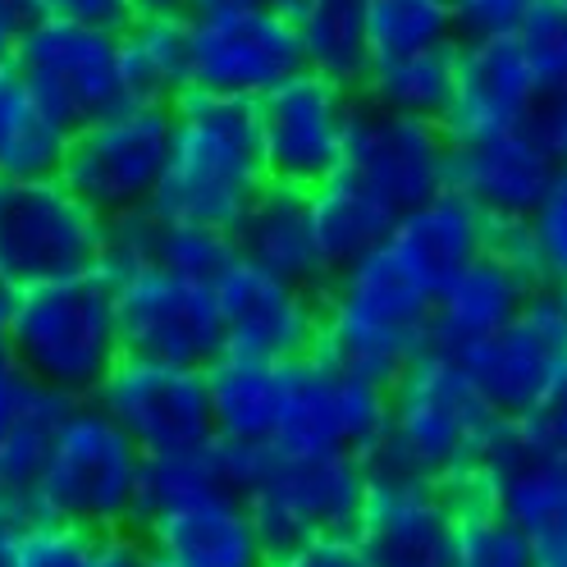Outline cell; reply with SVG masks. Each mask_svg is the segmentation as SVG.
<instances>
[{
    "label": "cell",
    "instance_id": "cell-45",
    "mask_svg": "<svg viewBox=\"0 0 567 567\" xmlns=\"http://www.w3.org/2000/svg\"><path fill=\"white\" fill-rule=\"evenodd\" d=\"M92 567H152V549L137 530H111L96 540Z\"/></svg>",
    "mask_w": 567,
    "mask_h": 567
},
{
    "label": "cell",
    "instance_id": "cell-2",
    "mask_svg": "<svg viewBox=\"0 0 567 567\" xmlns=\"http://www.w3.org/2000/svg\"><path fill=\"white\" fill-rule=\"evenodd\" d=\"M421 348H431V293L384 243L326 279L311 348L321 362L389 384Z\"/></svg>",
    "mask_w": 567,
    "mask_h": 567
},
{
    "label": "cell",
    "instance_id": "cell-36",
    "mask_svg": "<svg viewBox=\"0 0 567 567\" xmlns=\"http://www.w3.org/2000/svg\"><path fill=\"white\" fill-rule=\"evenodd\" d=\"M234 257H238V247H234V234L225 229H206L193 220H165V216L152 220V261L174 275L210 284Z\"/></svg>",
    "mask_w": 567,
    "mask_h": 567
},
{
    "label": "cell",
    "instance_id": "cell-16",
    "mask_svg": "<svg viewBox=\"0 0 567 567\" xmlns=\"http://www.w3.org/2000/svg\"><path fill=\"white\" fill-rule=\"evenodd\" d=\"M92 403L111 416L142 453L193 449L216 435L210 431L202 367L120 352V362L96 384Z\"/></svg>",
    "mask_w": 567,
    "mask_h": 567
},
{
    "label": "cell",
    "instance_id": "cell-8",
    "mask_svg": "<svg viewBox=\"0 0 567 567\" xmlns=\"http://www.w3.org/2000/svg\"><path fill=\"white\" fill-rule=\"evenodd\" d=\"M105 220L55 174H0V275L14 289L101 266Z\"/></svg>",
    "mask_w": 567,
    "mask_h": 567
},
{
    "label": "cell",
    "instance_id": "cell-52",
    "mask_svg": "<svg viewBox=\"0 0 567 567\" xmlns=\"http://www.w3.org/2000/svg\"><path fill=\"white\" fill-rule=\"evenodd\" d=\"M252 6H270V10H289L293 0H252Z\"/></svg>",
    "mask_w": 567,
    "mask_h": 567
},
{
    "label": "cell",
    "instance_id": "cell-47",
    "mask_svg": "<svg viewBox=\"0 0 567 567\" xmlns=\"http://www.w3.org/2000/svg\"><path fill=\"white\" fill-rule=\"evenodd\" d=\"M28 375L19 371V362L6 352V343H0V435H6V425H10V416L19 412V403H23V394H28Z\"/></svg>",
    "mask_w": 567,
    "mask_h": 567
},
{
    "label": "cell",
    "instance_id": "cell-14",
    "mask_svg": "<svg viewBox=\"0 0 567 567\" xmlns=\"http://www.w3.org/2000/svg\"><path fill=\"white\" fill-rule=\"evenodd\" d=\"M115 316L124 352L156 362L206 367L225 348L210 284L174 275L156 261L115 270Z\"/></svg>",
    "mask_w": 567,
    "mask_h": 567
},
{
    "label": "cell",
    "instance_id": "cell-13",
    "mask_svg": "<svg viewBox=\"0 0 567 567\" xmlns=\"http://www.w3.org/2000/svg\"><path fill=\"white\" fill-rule=\"evenodd\" d=\"M549 284L530 257V243L522 220H489L485 252L457 270L444 289L431 298V348L440 352H463L508 326L513 316L545 293Z\"/></svg>",
    "mask_w": 567,
    "mask_h": 567
},
{
    "label": "cell",
    "instance_id": "cell-38",
    "mask_svg": "<svg viewBox=\"0 0 567 567\" xmlns=\"http://www.w3.org/2000/svg\"><path fill=\"white\" fill-rule=\"evenodd\" d=\"M522 229H526L530 257H536L549 289L567 284V165H558V174L540 193V202L530 206V216L522 220Z\"/></svg>",
    "mask_w": 567,
    "mask_h": 567
},
{
    "label": "cell",
    "instance_id": "cell-54",
    "mask_svg": "<svg viewBox=\"0 0 567 567\" xmlns=\"http://www.w3.org/2000/svg\"><path fill=\"white\" fill-rule=\"evenodd\" d=\"M549 567H567V563H549Z\"/></svg>",
    "mask_w": 567,
    "mask_h": 567
},
{
    "label": "cell",
    "instance_id": "cell-17",
    "mask_svg": "<svg viewBox=\"0 0 567 567\" xmlns=\"http://www.w3.org/2000/svg\"><path fill=\"white\" fill-rule=\"evenodd\" d=\"M225 348L266 362H298L321 339V289L284 279L247 257H234L210 279Z\"/></svg>",
    "mask_w": 567,
    "mask_h": 567
},
{
    "label": "cell",
    "instance_id": "cell-28",
    "mask_svg": "<svg viewBox=\"0 0 567 567\" xmlns=\"http://www.w3.org/2000/svg\"><path fill=\"white\" fill-rule=\"evenodd\" d=\"M453 69H457V42L371 60L358 83V101L440 124L449 111V96H453Z\"/></svg>",
    "mask_w": 567,
    "mask_h": 567
},
{
    "label": "cell",
    "instance_id": "cell-27",
    "mask_svg": "<svg viewBox=\"0 0 567 567\" xmlns=\"http://www.w3.org/2000/svg\"><path fill=\"white\" fill-rule=\"evenodd\" d=\"M115 42L128 101L174 105L188 92V14H128Z\"/></svg>",
    "mask_w": 567,
    "mask_h": 567
},
{
    "label": "cell",
    "instance_id": "cell-11",
    "mask_svg": "<svg viewBox=\"0 0 567 567\" xmlns=\"http://www.w3.org/2000/svg\"><path fill=\"white\" fill-rule=\"evenodd\" d=\"M358 111V92L316 69H298L266 96H257V133L266 179L311 193L339 174L348 124Z\"/></svg>",
    "mask_w": 567,
    "mask_h": 567
},
{
    "label": "cell",
    "instance_id": "cell-48",
    "mask_svg": "<svg viewBox=\"0 0 567 567\" xmlns=\"http://www.w3.org/2000/svg\"><path fill=\"white\" fill-rule=\"evenodd\" d=\"M38 19L32 14V0H0V64H10L14 47H19V32Z\"/></svg>",
    "mask_w": 567,
    "mask_h": 567
},
{
    "label": "cell",
    "instance_id": "cell-5",
    "mask_svg": "<svg viewBox=\"0 0 567 567\" xmlns=\"http://www.w3.org/2000/svg\"><path fill=\"white\" fill-rule=\"evenodd\" d=\"M142 453L92 399H74L28 489L32 513L87 526L96 536L137 530Z\"/></svg>",
    "mask_w": 567,
    "mask_h": 567
},
{
    "label": "cell",
    "instance_id": "cell-53",
    "mask_svg": "<svg viewBox=\"0 0 567 567\" xmlns=\"http://www.w3.org/2000/svg\"><path fill=\"white\" fill-rule=\"evenodd\" d=\"M152 567H174V563H165V558H156V554H152Z\"/></svg>",
    "mask_w": 567,
    "mask_h": 567
},
{
    "label": "cell",
    "instance_id": "cell-20",
    "mask_svg": "<svg viewBox=\"0 0 567 567\" xmlns=\"http://www.w3.org/2000/svg\"><path fill=\"white\" fill-rule=\"evenodd\" d=\"M554 174L558 161L536 133V124H517L485 137L449 142L444 188L463 193L485 220H526Z\"/></svg>",
    "mask_w": 567,
    "mask_h": 567
},
{
    "label": "cell",
    "instance_id": "cell-22",
    "mask_svg": "<svg viewBox=\"0 0 567 567\" xmlns=\"http://www.w3.org/2000/svg\"><path fill=\"white\" fill-rule=\"evenodd\" d=\"M485 467L494 476V508L526 536L536 563H567V453L517 444L513 421H504Z\"/></svg>",
    "mask_w": 567,
    "mask_h": 567
},
{
    "label": "cell",
    "instance_id": "cell-42",
    "mask_svg": "<svg viewBox=\"0 0 567 567\" xmlns=\"http://www.w3.org/2000/svg\"><path fill=\"white\" fill-rule=\"evenodd\" d=\"M266 567H371V558L352 540V530H321V536H307L289 549L270 554Z\"/></svg>",
    "mask_w": 567,
    "mask_h": 567
},
{
    "label": "cell",
    "instance_id": "cell-34",
    "mask_svg": "<svg viewBox=\"0 0 567 567\" xmlns=\"http://www.w3.org/2000/svg\"><path fill=\"white\" fill-rule=\"evenodd\" d=\"M453 38L449 0H367V51L371 60L425 51Z\"/></svg>",
    "mask_w": 567,
    "mask_h": 567
},
{
    "label": "cell",
    "instance_id": "cell-46",
    "mask_svg": "<svg viewBox=\"0 0 567 567\" xmlns=\"http://www.w3.org/2000/svg\"><path fill=\"white\" fill-rule=\"evenodd\" d=\"M536 133L545 137V147L554 152L558 165H567V87L558 92H545L540 96V111H536Z\"/></svg>",
    "mask_w": 567,
    "mask_h": 567
},
{
    "label": "cell",
    "instance_id": "cell-19",
    "mask_svg": "<svg viewBox=\"0 0 567 567\" xmlns=\"http://www.w3.org/2000/svg\"><path fill=\"white\" fill-rule=\"evenodd\" d=\"M453 508L440 481L389 463H367V489L352 522V540L371 567H444L449 563Z\"/></svg>",
    "mask_w": 567,
    "mask_h": 567
},
{
    "label": "cell",
    "instance_id": "cell-18",
    "mask_svg": "<svg viewBox=\"0 0 567 567\" xmlns=\"http://www.w3.org/2000/svg\"><path fill=\"white\" fill-rule=\"evenodd\" d=\"M467 380L504 421L536 408V399L567 371V321L554 289L530 298L508 326L457 352Z\"/></svg>",
    "mask_w": 567,
    "mask_h": 567
},
{
    "label": "cell",
    "instance_id": "cell-39",
    "mask_svg": "<svg viewBox=\"0 0 567 567\" xmlns=\"http://www.w3.org/2000/svg\"><path fill=\"white\" fill-rule=\"evenodd\" d=\"M96 530L32 513L23 530V567H92Z\"/></svg>",
    "mask_w": 567,
    "mask_h": 567
},
{
    "label": "cell",
    "instance_id": "cell-6",
    "mask_svg": "<svg viewBox=\"0 0 567 567\" xmlns=\"http://www.w3.org/2000/svg\"><path fill=\"white\" fill-rule=\"evenodd\" d=\"M169 105L120 101L105 115L69 128L55 179L101 220L152 206L169 156Z\"/></svg>",
    "mask_w": 567,
    "mask_h": 567
},
{
    "label": "cell",
    "instance_id": "cell-51",
    "mask_svg": "<svg viewBox=\"0 0 567 567\" xmlns=\"http://www.w3.org/2000/svg\"><path fill=\"white\" fill-rule=\"evenodd\" d=\"M554 298H558V311H563V321H567V284H558Z\"/></svg>",
    "mask_w": 567,
    "mask_h": 567
},
{
    "label": "cell",
    "instance_id": "cell-41",
    "mask_svg": "<svg viewBox=\"0 0 567 567\" xmlns=\"http://www.w3.org/2000/svg\"><path fill=\"white\" fill-rule=\"evenodd\" d=\"M536 0H453V38L481 42V38H517L526 10Z\"/></svg>",
    "mask_w": 567,
    "mask_h": 567
},
{
    "label": "cell",
    "instance_id": "cell-3",
    "mask_svg": "<svg viewBox=\"0 0 567 567\" xmlns=\"http://www.w3.org/2000/svg\"><path fill=\"white\" fill-rule=\"evenodd\" d=\"M6 352L32 384L64 399H92L124 352L111 270L92 266L19 289Z\"/></svg>",
    "mask_w": 567,
    "mask_h": 567
},
{
    "label": "cell",
    "instance_id": "cell-50",
    "mask_svg": "<svg viewBox=\"0 0 567 567\" xmlns=\"http://www.w3.org/2000/svg\"><path fill=\"white\" fill-rule=\"evenodd\" d=\"M14 307H19V289H14V284H10L6 275H0V343H6V334H10Z\"/></svg>",
    "mask_w": 567,
    "mask_h": 567
},
{
    "label": "cell",
    "instance_id": "cell-4",
    "mask_svg": "<svg viewBox=\"0 0 567 567\" xmlns=\"http://www.w3.org/2000/svg\"><path fill=\"white\" fill-rule=\"evenodd\" d=\"M504 416L467 380L453 352L421 348L416 358L389 380L384 440L367 463H389L416 476H449L453 467L485 463Z\"/></svg>",
    "mask_w": 567,
    "mask_h": 567
},
{
    "label": "cell",
    "instance_id": "cell-40",
    "mask_svg": "<svg viewBox=\"0 0 567 567\" xmlns=\"http://www.w3.org/2000/svg\"><path fill=\"white\" fill-rule=\"evenodd\" d=\"M513 435L526 449L540 453H567V371L536 399V408L513 416Z\"/></svg>",
    "mask_w": 567,
    "mask_h": 567
},
{
    "label": "cell",
    "instance_id": "cell-56",
    "mask_svg": "<svg viewBox=\"0 0 567 567\" xmlns=\"http://www.w3.org/2000/svg\"><path fill=\"white\" fill-rule=\"evenodd\" d=\"M449 6H453V0H449Z\"/></svg>",
    "mask_w": 567,
    "mask_h": 567
},
{
    "label": "cell",
    "instance_id": "cell-43",
    "mask_svg": "<svg viewBox=\"0 0 567 567\" xmlns=\"http://www.w3.org/2000/svg\"><path fill=\"white\" fill-rule=\"evenodd\" d=\"M38 19H60V23H87V28H120L128 19L124 0H32Z\"/></svg>",
    "mask_w": 567,
    "mask_h": 567
},
{
    "label": "cell",
    "instance_id": "cell-10",
    "mask_svg": "<svg viewBox=\"0 0 567 567\" xmlns=\"http://www.w3.org/2000/svg\"><path fill=\"white\" fill-rule=\"evenodd\" d=\"M389 384L339 371L316 352L284 362V403L270 449L275 453H358L371 457L384 440Z\"/></svg>",
    "mask_w": 567,
    "mask_h": 567
},
{
    "label": "cell",
    "instance_id": "cell-37",
    "mask_svg": "<svg viewBox=\"0 0 567 567\" xmlns=\"http://www.w3.org/2000/svg\"><path fill=\"white\" fill-rule=\"evenodd\" d=\"M517 47L536 74L540 92L567 87V10L558 0H536L517 28Z\"/></svg>",
    "mask_w": 567,
    "mask_h": 567
},
{
    "label": "cell",
    "instance_id": "cell-24",
    "mask_svg": "<svg viewBox=\"0 0 567 567\" xmlns=\"http://www.w3.org/2000/svg\"><path fill=\"white\" fill-rule=\"evenodd\" d=\"M485 234H489V220L481 210L463 193L440 188L435 197H425L412 210H403V216H394V225L384 234V247L435 298L457 270L472 266L485 252Z\"/></svg>",
    "mask_w": 567,
    "mask_h": 567
},
{
    "label": "cell",
    "instance_id": "cell-31",
    "mask_svg": "<svg viewBox=\"0 0 567 567\" xmlns=\"http://www.w3.org/2000/svg\"><path fill=\"white\" fill-rule=\"evenodd\" d=\"M64 137L69 128L42 111L19 69L0 64V174H55Z\"/></svg>",
    "mask_w": 567,
    "mask_h": 567
},
{
    "label": "cell",
    "instance_id": "cell-32",
    "mask_svg": "<svg viewBox=\"0 0 567 567\" xmlns=\"http://www.w3.org/2000/svg\"><path fill=\"white\" fill-rule=\"evenodd\" d=\"M206 494H234L225 481L216 435L206 444H193V449L147 453L142 457V476H137V526L169 513V508L197 504Z\"/></svg>",
    "mask_w": 567,
    "mask_h": 567
},
{
    "label": "cell",
    "instance_id": "cell-55",
    "mask_svg": "<svg viewBox=\"0 0 567 567\" xmlns=\"http://www.w3.org/2000/svg\"><path fill=\"white\" fill-rule=\"evenodd\" d=\"M558 6H563V10H567V0H558Z\"/></svg>",
    "mask_w": 567,
    "mask_h": 567
},
{
    "label": "cell",
    "instance_id": "cell-21",
    "mask_svg": "<svg viewBox=\"0 0 567 567\" xmlns=\"http://www.w3.org/2000/svg\"><path fill=\"white\" fill-rule=\"evenodd\" d=\"M540 83L517 47V38H481L457 42V69H453V96L440 128L449 142L485 137L499 128L530 124L540 111Z\"/></svg>",
    "mask_w": 567,
    "mask_h": 567
},
{
    "label": "cell",
    "instance_id": "cell-44",
    "mask_svg": "<svg viewBox=\"0 0 567 567\" xmlns=\"http://www.w3.org/2000/svg\"><path fill=\"white\" fill-rule=\"evenodd\" d=\"M32 504L0 494V567H23V530H28Z\"/></svg>",
    "mask_w": 567,
    "mask_h": 567
},
{
    "label": "cell",
    "instance_id": "cell-9",
    "mask_svg": "<svg viewBox=\"0 0 567 567\" xmlns=\"http://www.w3.org/2000/svg\"><path fill=\"white\" fill-rule=\"evenodd\" d=\"M367 489V457L358 453H275L266 449L243 504L270 554L321 530H352Z\"/></svg>",
    "mask_w": 567,
    "mask_h": 567
},
{
    "label": "cell",
    "instance_id": "cell-30",
    "mask_svg": "<svg viewBox=\"0 0 567 567\" xmlns=\"http://www.w3.org/2000/svg\"><path fill=\"white\" fill-rule=\"evenodd\" d=\"M307 206H311V234H316V252H321L326 270L334 275L339 266L367 257L371 247L384 243L389 225H394V216L371 202L362 188H352L343 174H334V179L316 184L307 193Z\"/></svg>",
    "mask_w": 567,
    "mask_h": 567
},
{
    "label": "cell",
    "instance_id": "cell-35",
    "mask_svg": "<svg viewBox=\"0 0 567 567\" xmlns=\"http://www.w3.org/2000/svg\"><path fill=\"white\" fill-rule=\"evenodd\" d=\"M444 567H540V563L522 530L489 504L472 513H453Z\"/></svg>",
    "mask_w": 567,
    "mask_h": 567
},
{
    "label": "cell",
    "instance_id": "cell-26",
    "mask_svg": "<svg viewBox=\"0 0 567 567\" xmlns=\"http://www.w3.org/2000/svg\"><path fill=\"white\" fill-rule=\"evenodd\" d=\"M210 431L229 444H270L279 403H284V362H266L252 352L220 348L202 367Z\"/></svg>",
    "mask_w": 567,
    "mask_h": 567
},
{
    "label": "cell",
    "instance_id": "cell-1",
    "mask_svg": "<svg viewBox=\"0 0 567 567\" xmlns=\"http://www.w3.org/2000/svg\"><path fill=\"white\" fill-rule=\"evenodd\" d=\"M169 156L152 210L165 220H193L234 234L247 206L270 184L257 133V101L184 92L169 105Z\"/></svg>",
    "mask_w": 567,
    "mask_h": 567
},
{
    "label": "cell",
    "instance_id": "cell-7",
    "mask_svg": "<svg viewBox=\"0 0 567 567\" xmlns=\"http://www.w3.org/2000/svg\"><path fill=\"white\" fill-rule=\"evenodd\" d=\"M302 64L289 10L252 0H193L188 6V87L257 101Z\"/></svg>",
    "mask_w": 567,
    "mask_h": 567
},
{
    "label": "cell",
    "instance_id": "cell-23",
    "mask_svg": "<svg viewBox=\"0 0 567 567\" xmlns=\"http://www.w3.org/2000/svg\"><path fill=\"white\" fill-rule=\"evenodd\" d=\"M147 549L174 567H266L270 549L238 494H206L137 526Z\"/></svg>",
    "mask_w": 567,
    "mask_h": 567
},
{
    "label": "cell",
    "instance_id": "cell-49",
    "mask_svg": "<svg viewBox=\"0 0 567 567\" xmlns=\"http://www.w3.org/2000/svg\"><path fill=\"white\" fill-rule=\"evenodd\" d=\"M128 14H188L193 0H124Z\"/></svg>",
    "mask_w": 567,
    "mask_h": 567
},
{
    "label": "cell",
    "instance_id": "cell-33",
    "mask_svg": "<svg viewBox=\"0 0 567 567\" xmlns=\"http://www.w3.org/2000/svg\"><path fill=\"white\" fill-rule=\"evenodd\" d=\"M69 403L74 399L55 394V389L28 384L19 412L10 416L6 435H0V494L28 499V489H32V481H38V472L47 463V449H51V440L60 431Z\"/></svg>",
    "mask_w": 567,
    "mask_h": 567
},
{
    "label": "cell",
    "instance_id": "cell-25",
    "mask_svg": "<svg viewBox=\"0 0 567 567\" xmlns=\"http://www.w3.org/2000/svg\"><path fill=\"white\" fill-rule=\"evenodd\" d=\"M234 247H238V257L257 261L293 284H307V289H326V279H330L321 252H316L311 206L302 188L266 184L257 202L247 206V216L238 220Z\"/></svg>",
    "mask_w": 567,
    "mask_h": 567
},
{
    "label": "cell",
    "instance_id": "cell-15",
    "mask_svg": "<svg viewBox=\"0 0 567 567\" xmlns=\"http://www.w3.org/2000/svg\"><path fill=\"white\" fill-rule=\"evenodd\" d=\"M339 174L389 216H403L449 184V133L435 120H412L358 101Z\"/></svg>",
    "mask_w": 567,
    "mask_h": 567
},
{
    "label": "cell",
    "instance_id": "cell-12",
    "mask_svg": "<svg viewBox=\"0 0 567 567\" xmlns=\"http://www.w3.org/2000/svg\"><path fill=\"white\" fill-rule=\"evenodd\" d=\"M10 64L60 128H79L128 101L120 79V42L111 28L32 19L19 32Z\"/></svg>",
    "mask_w": 567,
    "mask_h": 567
},
{
    "label": "cell",
    "instance_id": "cell-29",
    "mask_svg": "<svg viewBox=\"0 0 567 567\" xmlns=\"http://www.w3.org/2000/svg\"><path fill=\"white\" fill-rule=\"evenodd\" d=\"M289 19L298 28L302 64L358 92L371 51H367V0H293Z\"/></svg>",
    "mask_w": 567,
    "mask_h": 567
}]
</instances>
